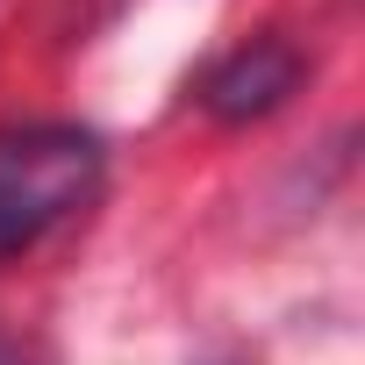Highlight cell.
<instances>
[{"mask_svg": "<svg viewBox=\"0 0 365 365\" xmlns=\"http://www.w3.org/2000/svg\"><path fill=\"white\" fill-rule=\"evenodd\" d=\"M101 187V143L65 122L0 129V258L29 251Z\"/></svg>", "mask_w": 365, "mask_h": 365, "instance_id": "cell-1", "label": "cell"}, {"mask_svg": "<svg viewBox=\"0 0 365 365\" xmlns=\"http://www.w3.org/2000/svg\"><path fill=\"white\" fill-rule=\"evenodd\" d=\"M294 86H301V58H294L279 36H251L244 51H230V58L201 79V108H208L215 122H258V115H272Z\"/></svg>", "mask_w": 365, "mask_h": 365, "instance_id": "cell-2", "label": "cell"}]
</instances>
